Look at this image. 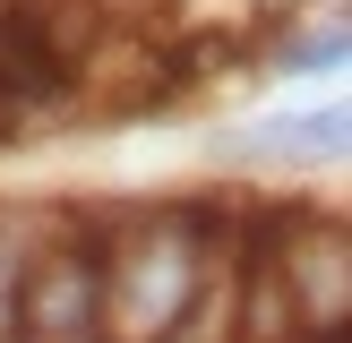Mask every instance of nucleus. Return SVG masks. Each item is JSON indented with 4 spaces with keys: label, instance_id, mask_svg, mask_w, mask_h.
<instances>
[{
    "label": "nucleus",
    "instance_id": "nucleus-1",
    "mask_svg": "<svg viewBox=\"0 0 352 343\" xmlns=\"http://www.w3.org/2000/svg\"><path fill=\"white\" fill-rule=\"evenodd\" d=\"M223 146L232 154H284V163H344L352 112L344 103H301V112H275V120H258V129H232Z\"/></svg>",
    "mask_w": 352,
    "mask_h": 343
},
{
    "label": "nucleus",
    "instance_id": "nucleus-2",
    "mask_svg": "<svg viewBox=\"0 0 352 343\" xmlns=\"http://www.w3.org/2000/svg\"><path fill=\"white\" fill-rule=\"evenodd\" d=\"M284 78H309V69H344V26H318V34H284L267 51Z\"/></svg>",
    "mask_w": 352,
    "mask_h": 343
},
{
    "label": "nucleus",
    "instance_id": "nucleus-3",
    "mask_svg": "<svg viewBox=\"0 0 352 343\" xmlns=\"http://www.w3.org/2000/svg\"><path fill=\"white\" fill-rule=\"evenodd\" d=\"M26 266H34L26 232H9V215H0V335H17V292H26Z\"/></svg>",
    "mask_w": 352,
    "mask_h": 343
}]
</instances>
